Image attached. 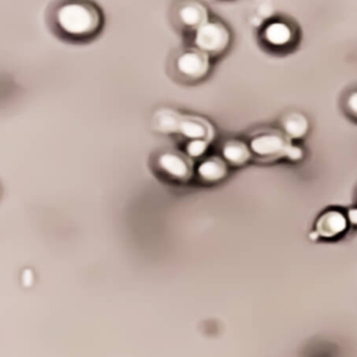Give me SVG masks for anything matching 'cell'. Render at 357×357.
<instances>
[{
    "label": "cell",
    "instance_id": "2",
    "mask_svg": "<svg viewBox=\"0 0 357 357\" xmlns=\"http://www.w3.org/2000/svg\"><path fill=\"white\" fill-rule=\"evenodd\" d=\"M190 45L210 58L222 56L228 52L233 41L232 31L224 21L210 18L190 36Z\"/></svg>",
    "mask_w": 357,
    "mask_h": 357
},
{
    "label": "cell",
    "instance_id": "12",
    "mask_svg": "<svg viewBox=\"0 0 357 357\" xmlns=\"http://www.w3.org/2000/svg\"><path fill=\"white\" fill-rule=\"evenodd\" d=\"M222 155L226 160L234 163V165H241V163L245 162L249 157V153L243 144H233V142L224 146Z\"/></svg>",
    "mask_w": 357,
    "mask_h": 357
},
{
    "label": "cell",
    "instance_id": "5",
    "mask_svg": "<svg viewBox=\"0 0 357 357\" xmlns=\"http://www.w3.org/2000/svg\"><path fill=\"white\" fill-rule=\"evenodd\" d=\"M211 59L208 54L190 46L181 50L176 56V70L185 79L199 81L209 73L212 65Z\"/></svg>",
    "mask_w": 357,
    "mask_h": 357
},
{
    "label": "cell",
    "instance_id": "4",
    "mask_svg": "<svg viewBox=\"0 0 357 357\" xmlns=\"http://www.w3.org/2000/svg\"><path fill=\"white\" fill-rule=\"evenodd\" d=\"M210 18L209 8L201 0H178L174 8V22L180 31L189 36Z\"/></svg>",
    "mask_w": 357,
    "mask_h": 357
},
{
    "label": "cell",
    "instance_id": "7",
    "mask_svg": "<svg viewBox=\"0 0 357 357\" xmlns=\"http://www.w3.org/2000/svg\"><path fill=\"white\" fill-rule=\"evenodd\" d=\"M349 226L346 213L341 210L329 209L319 216L314 231L320 238L335 239L345 234Z\"/></svg>",
    "mask_w": 357,
    "mask_h": 357
},
{
    "label": "cell",
    "instance_id": "9",
    "mask_svg": "<svg viewBox=\"0 0 357 357\" xmlns=\"http://www.w3.org/2000/svg\"><path fill=\"white\" fill-rule=\"evenodd\" d=\"M159 165L161 169H165L167 174L173 177L185 178L188 173V167L184 160L174 154H165L159 158Z\"/></svg>",
    "mask_w": 357,
    "mask_h": 357
},
{
    "label": "cell",
    "instance_id": "6",
    "mask_svg": "<svg viewBox=\"0 0 357 357\" xmlns=\"http://www.w3.org/2000/svg\"><path fill=\"white\" fill-rule=\"evenodd\" d=\"M260 39L272 50H285L293 44L295 31L289 22L280 19L266 23L260 31Z\"/></svg>",
    "mask_w": 357,
    "mask_h": 357
},
{
    "label": "cell",
    "instance_id": "8",
    "mask_svg": "<svg viewBox=\"0 0 357 357\" xmlns=\"http://www.w3.org/2000/svg\"><path fill=\"white\" fill-rule=\"evenodd\" d=\"M283 130L289 139H303L310 132V121L302 113H291L283 121Z\"/></svg>",
    "mask_w": 357,
    "mask_h": 357
},
{
    "label": "cell",
    "instance_id": "3",
    "mask_svg": "<svg viewBox=\"0 0 357 357\" xmlns=\"http://www.w3.org/2000/svg\"><path fill=\"white\" fill-rule=\"evenodd\" d=\"M252 152L266 158H285L297 162L304 157V151L296 146L287 135L277 133L264 134L252 139Z\"/></svg>",
    "mask_w": 357,
    "mask_h": 357
},
{
    "label": "cell",
    "instance_id": "15",
    "mask_svg": "<svg viewBox=\"0 0 357 357\" xmlns=\"http://www.w3.org/2000/svg\"><path fill=\"white\" fill-rule=\"evenodd\" d=\"M345 108L348 114L357 121V89L348 94L345 100Z\"/></svg>",
    "mask_w": 357,
    "mask_h": 357
},
{
    "label": "cell",
    "instance_id": "13",
    "mask_svg": "<svg viewBox=\"0 0 357 357\" xmlns=\"http://www.w3.org/2000/svg\"><path fill=\"white\" fill-rule=\"evenodd\" d=\"M157 128L163 133L178 132L180 119L171 111H161L156 117Z\"/></svg>",
    "mask_w": 357,
    "mask_h": 357
},
{
    "label": "cell",
    "instance_id": "11",
    "mask_svg": "<svg viewBox=\"0 0 357 357\" xmlns=\"http://www.w3.org/2000/svg\"><path fill=\"white\" fill-rule=\"evenodd\" d=\"M199 177L208 181L220 180L226 174V169L218 161L207 160L197 167Z\"/></svg>",
    "mask_w": 357,
    "mask_h": 357
},
{
    "label": "cell",
    "instance_id": "1",
    "mask_svg": "<svg viewBox=\"0 0 357 357\" xmlns=\"http://www.w3.org/2000/svg\"><path fill=\"white\" fill-rule=\"evenodd\" d=\"M54 23L65 37L85 41L100 33L104 27V15L89 0H67L56 8Z\"/></svg>",
    "mask_w": 357,
    "mask_h": 357
},
{
    "label": "cell",
    "instance_id": "10",
    "mask_svg": "<svg viewBox=\"0 0 357 357\" xmlns=\"http://www.w3.org/2000/svg\"><path fill=\"white\" fill-rule=\"evenodd\" d=\"M178 132L190 139H203L207 135V129L204 123L192 119L180 121Z\"/></svg>",
    "mask_w": 357,
    "mask_h": 357
},
{
    "label": "cell",
    "instance_id": "14",
    "mask_svg": "<svg viewBox=\"0 0 357 357\" xmlns=\"http://www.w3.org/2000/svg\"><path fill=\"white\" fill-rule=\"evenodd\" d=\"M207 148V142L205 140L193 139L192 142H189L186 151L189 156L197 158V157H201L206 152Z\"/></svg>",
    "mask_w": 357,
    "mask_h": 357
},
{
    "label": "cell",
    "instance_id": "16",
    "mask_svg": "<svg viewBox=\"0 0 357 357\" xmlns=\"http://www.w3.org/2000/svg\"><path fill=\"white\" fill-rule=\"evenodd\" d=\"M346 216H347L350 226L357 227V207L350 208L346 213Z\"/></svg>",
    "mask_w": 357,
    "mask_h": 357
},
{
    "label": "cell",
    "instance_id": "17",
    "mask_svg": "<svg viewBox=\"0 0 357 357\" xmlns=\"http://www.w3.org/2000/svg\"><path fill=\"white\" fill-rule=\"evenodd\" d=\"M310 239H312V241H317L320 239V237H319L318 233L314 230L312 232L310 233Z\"/></svg>",
    "mask_w": 357,
    "mask_h": 357
}]
</instances>
